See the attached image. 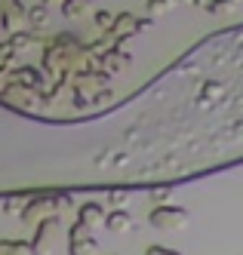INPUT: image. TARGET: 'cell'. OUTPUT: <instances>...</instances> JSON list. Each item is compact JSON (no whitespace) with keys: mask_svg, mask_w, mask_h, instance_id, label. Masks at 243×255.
I'll use <instances>...</instances> for the list:
<instances>
[{"mask_svg":"<svg viewBox=\"0 0 243 255\" xmlns=\"http://www.w3.org/2000/svg\"><path fill=\"white\" fill-rule=\"evenodd\" d=\"M188 209L185 206H154L151 215H148V225H151L154 231H182L185 225H188Z\"/></svg>","mask_w":243,"mask_h":255,"instance_id":"1","label":"cell"},{"mask_svg":"<svg viewBox=\"0 0 243 255\" xmlns=\"http://www.w3.org/2000/svg\"><path fill=\"white\" fill-rule=\"evenodd\" d=\"M68 86H71V93L80 96V99H99V93H108V74H102V71L71 74Z\"/></svg>","mask_w":243,"mask_h":255,"instance_id":"2","label":"cell"},{"mask_svg":"<svg viewBox=\"0 0 243 255\" xmlns=\"http://www.w3.org/2000/svg\"><path fill=\"white\" fill-rule=\"evenodd\" d=\"M68 255H99V240L89 228L74 222L68 228Z\"/></svg>","mask_w":243,"mask_h":255,"instance_id":"3","label":"cell"},{"mask_svg":"<svg viewBox=\"0 0 243 255\" xmlns=\"http://www.w3.org/2000/svg\"><path fill=\"white\" fill-rule=\"evenodd\" d=\"M52 215H59V206H55V197H49V194H40V197L28 200L25 212L18 215V218H22L25 225H40V222H46V218H52Z\"/></svg>","mask_w":243,"mask_h":255,"instance_id":"4","label":"cell"},{"mask_svg":"<svg viewBox=\"0 0 243 255\" xmlns=\"http://www.w3.org/2000/svg\"><path fill=\"white\" fill-rule=\"evenodd\" d=\"M59 225H62V215H52V218H46V222L37 225V234L31 240V252L34 255H52V237H55V231H59Z\"/></svg>","mask_w":243,"mask_h":255,"instance_id":"5","label":"cell"},{"mask_svg":"<svg viewBox=\"0 0 243 255\" xmlns=\"http://www.w3.org/2000/svg\"><path fill=\"white\" fill-rule=\"evenodd\" d=\"M9 83L12 86H25L31 93H43V74L40 71H34L31 65H18L9 71Z\"/></svg>","mask_w":243,"mask_h":255,"instance_id":"6","label":"cell"},{"mask_svg":"<svg viewBox=\"0 0 243 255\" xmlns=\"http://www.w3.org/2000/svg\"><path fill=\"white\" fill-rule=\"evenodd\" d=\"M105 218H108V212H105L99 203H83V206L77 209V222H80L83 228H89V231L105 228Z\"/></svg>","mask_w":243,"mask_h":255,"instance_id":"7","label":"cell"},{"mask_svg":"<svg viewBox=\"0 0 243 255\" xmlns=\"http://www.w3.org/2000/svg\"><path fill=\"white\" fill-rule=\"evenodd\" d=\"M129 65V52H123L120 46H111L105 56H102V74H120V71Z\"/></svg>","mask_w":243,"mask_h":255,"instance_id":"8","label":"cell"},{"mask_svg":"<svg viewBox=\"0 0 243 255\" xmlns=\"http://www.w3.org/2000/svg\"><path fill=\"white\" fill-rule=\"evenodd\" d=\"M133 34H139V15H133V12H120V15H114L111 37L126 40V37H133Z\"/></svg>","mask_w":243,"mask_h":255,"instance_id":"9","label":"cell"},{"mask_svg":"<svg viewBox=\"0 0 243 255\" xmlns=\"http://www.w3.org/2000/svg\"><path fill=\"white\" fill-rule=\"evenodd\" d=\"M133 228H136V222H133V215H129L126 209H114L105 218V231H111V234H126Z\"/></svg>","mask_w":243,"mask_h":255,"instance_id":"10","label":"cell"},{"mask_svg":"<svg viewBox=\"0 0 243 255\" xmlns=\"http://www.w3.org/2000/svg\"><path fill=\"white\" fill-rule=\"evenodd\" d=\"M46 25H49V6H43V3H34V6H28V31L40 34Z\"/></svg>","mask_w":243,"mask_h":255,"instance_id":"11","label":"cell"},{"mask_svg":"<svg viewBox=\"0 0 243 255\" xmlns=\"http://www.w3.org/2000/svg\"><path fill=\"white\" fill-rule=\"evenodd\" d=\"M37 40H40V34H34V31H18V34H12L6 43H9V49H12V56H18V52L31 49V43H37Z\"/></svg>","mask_w":243,"mask_h":255,"instance_id":"12","label":"cell"},{"mask_svg":"<svg viewBox=\"0 0 243 255\" xmlns=\"http://www.w3.org/2000/svg\"><path fill=\"white\" fill-rule=\"evenodd\" d=\"M89 9H92V0H65L62 3L65 19H83Z\"/></svg>","mask_w":243,"mask_h":255,"instance_id":"13","label":"cell"},{"mask_svg":"<svg viewBox=\"0 0 243 255\" xmlns=\"http://www.w3.org/2000/svg\"><path fill=\"white\" fill-rule=\"evenodd\" d=\"M0 255H34L25 240H0Z\"/></svg>","mask_w":243,"mask_h":255,"instance_id":"14","label":"cell"},{"mask_svg":"<svg viewBox=\"0 0 243 255\" xmlns=\"http://www.w3.org/2000/svg\"><path fill=\"white\" fill-rule=\"evenodd\" d=\"M176 6H179V0H148V15H151V19H160V15L173 12Z\"/></svg>","mask_w":243,"mask_h":255,"instance_id":"15","label":"cell"},{"mask_svg":"<svg viewBox=\"0 0 243 255\" xmlns=\"http://www.w3.org/2000/svg\"><path fill=\"white\" fill-rule=\"evenodd\" d=\"M92 22H96V28H99V31L111 34V28H114V12H108V9H96V12H92Z\"/></svg>","mask_w":243,"mask_h":255,"instance_id":"16","label":"cell"},{"mask_svg":"<svg viewBox=\"0 0 243 255\" xmlns=\"http://www.w3.org/2000/svg\"><path fill=\"white\" fill-rule=\"evenodd\" d=\"M25 206H28V197H25V194H15V197H6V200H3V209L12 212V215H22Z\"/></svg>","mask_w":243,"mask_h":255,"instance_id":"17","label":"cell"},{"mask_svg":"<svg viewBox=\"0 0 243 255\" xmlns=\"http://www.w3.org/2000/svg\"><path fill=\"white\" fill-rule=\"evenodd\" d=\"M148 194H151V200H154V203L157 206H166V200H170V194H173V188L170 185H154L151 191H148Z\"/></svg>","mask_w":243,"mask_h":255,"instance_id":"18","label":"cell"},{"mask_svg":"<svg viewBox=\"0 0 243 255\" xmlns=\"http://www.w3.org/2000/svg\"><path fill=\"white\" fill-rule=\"evenodd\" d=\"M129 197H133V191H126V188H111V191H108V200H111L114 206L129 203Z\"/></svg>","mask_w":243,"mask_h":255,"instance_id":"19","label":"cell"},{"mask_svg":"<svg viewBox=\"0 0 243 255\" xmlns=\"http://www.w3.org/2000/svg\"><path fill=\"white\" fill-rule=\"evenodd\" d=\"M12 49H9V43H0V71H6L9 65H12Z\"/></svg>","mask_w":243,"mask_h":255,"instance_id":"20","label":"cell"},{"mask_svg":"<svg viewBox=\"0 0 243 255\" xmlns=\"http://www.w3.org/2000/svg\"><path fill=\"white\" fill-rule=\"evenodd\" d=\"M145 255H182V252H179V249H170V246H160V243H157V246H148V249H145Z\"/></svg>","mask_w":243,"mask_h":255,"instance_id":"21","label":"cell"},{"mask_svg":"<svg viewBox=\"0 0 243 255\" xmlns=\"http://www.w3.org/2000/svg\"><path fill=\"white\" fill-rule=\"evenodd\" d=\"M55 206H59V209H71V206H74L71 194H55Z\"/></svg>","mask_w":243,"mask_h":255,"instance_id":"22","label":"cell"},{"mask_svg":"<svg viewBox=\"0 0 243 255\" xmlns=\"http://www.w3.org/2000/svg\"><path fill=\"white\" fill-rule=\"evenodd\" d=\"M15 6H18V0H0V19H3L6 12H12Z\"/></svg>","mask_w":243,"mask_h":255,"instance_id":"23","label":"cell"},{"mask_svg":"<svg viewBox=\"0 0 243 255\" xmlns=\"http://www.w3.org/2000/svg\"><path fill=\"white\" fill-rule=\"evenodd\" d=\"M151 25H154V19H139V34L142 31H151Z\"/></svg>","mask_w":243,"mask_h":255,"instance_id":"24","label":"cell"},{"mask_svg":"<svg viewBox=\"0 0 243 255\" xmlns=\"http://www.w3.org/2000/svg\"><path fill=\"white\" fill-rule=\"evenodd\" d=\"M194 6H197V9H207V12H210V9H213V0H194Z\"/></svg>","mask_w":243,"mask_h":255,"instance_id":"25","label":"cell"},{"mask_svg":"<svg viewBox=\"0 0 243 255\" xmlns=\"http://www.w3.org/2000/svg\"><path fill=\"white\" fill-rule=\"evenodd\" d=\"M37 3H43V6H49V3H65V0H37Z\"/></svg>","mask_w":243,"mask_h":255,"instance_id":"26","label":"cell"},{"mask_svg":"<svg viewBox=\"0 0 243 255\" xmlns=\"http://www.w3.org/2000/svg\"><path fill=\"white\" fill-rule=\"evenodd\" d=\"M179 3H191V6H194V0H179Z\"/></svg>","mask_w":243,"mask_h":255,"instance_id":"27","label":"cell"}]
</instances>
